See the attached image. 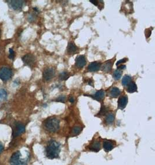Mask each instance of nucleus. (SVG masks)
<instances>
[{
  "label": "nucleus",
  "mask_w": 155,
  "mask_h": 165,
  "mask_svg": "<svg viewBox=\"0 0 155 165\" xmlns=\"http://www.w3.org/2000/svg\"><path fill=\"white\" fill-rule=\"evenodd\" d=\"M60 152L61 144L59 142L54 140H51L48 142L45 149L46 156L48 159H53L58 158L59 156Z\"/></svg>",
  "instance_id": "f257e3e1"
},
{
  "label": "nucleus",
  "mask_w": 155,
  "mask_h": 165,
  "mask_svg": "<svg viewBox=\"0 0 155 165\" xmlns=\"http://www.w3.org/2000/svg\"><path fill=\"white\" fill-rule=\"evenodd\" d=\"M45 129L51 133L56 132L60 127V121L55 117L47 118L44 122Z\"/></svg>",
  "instance_id": "f03ea898"
},
{
  "label": "nucleus",
  "mask_w": 155,
  "mask_h": 165,
  "mask_svg": "<svg viewBox=\"0 0 155 165\" xmlns=\"http://www.w3.org/2000/svg\"><path fill=\"white\" fill-rule=\"evenodd\" d=\"M12 71L8 67H2L0 69V79L4 82L10 80L12 76Z\"/></svg>",
  "instance_id": "7ed1b4c3"
},
{
  "label": "nucleus",
  "mask_w": 155,
  "mask_h": 165,
  "mask_svg": "<svg viewBox=\"0 0 155 165\" xmlns=\"http://www.w3.org/2000/svg\"><path fill=\"white\" fill-rule=\"evenodd\" d=\"M55 75V70L54 68H47L43 73V79L46 81H49L51 80Z\"/></svg>",
  "instance_id": "20e7f679"
},
{
  "label": "nucleus",
  "mask_w": 155,
  "mask_h": 165,
  "mask_svg": "<svg viewBox=\"0 0 155 165\" xmlns=\"http://www.w3.org/2000/svg\"><path fill=\"white\" fill-rule=\"evenodd\" d=\"M21 154L20 151H16L14 153L10 159V164L11 165H22L23 162L21 159Z\"/></svg>",
  "instance_id": "39448f33"
},
{
  "label": "nucleus",
  "mask_w": 155,
  "mask_h": 165,
  "mask_svg": "<svg viewBox=\"0 0 155 165\" xmlns=\"http://www.w3.org/2000/svg\"><path fill=\"white\" fill-rule=\"evenodd\" d=\"M25 126L24 124L20 122L16 123L13 129V136L17 137L20 136L25 132Z\"/></svg>",
  "instance_id": "423d86ee"
},
{
  "label": "nucleus",
  "mask_w": 155,
  "mask_h": 165,
  "mask_svg": "<svg viewBox=\"0 0 155 165\" xmlns=\"http://www.w3.org/2000/svg\"><path fill=\"white\" fill-rule=\"evenodd\" d=\"M22 59L23 63L26 65H27L30 67H33L35 64V63H36L35 56L33 55L30 54V53L27 54V55H24V56H23Z\"/></svg>",
  "instance_id": "0eeeda50"
},
{
  "label": "nucleus",
  "mask_w": 155,
  "mask_h": 165,
  "mask_svg": "<svg viewBox=\"0 0 155 165\" xmlns=\"http://www.w3.org/2000/svg\"><path fill=\"white\" fill-rule=\"evenodd\" d=\"M9 5L11 8L15 11H19L22 9L23 6L24 5V1L21 0H14V1H9Z\"/></svg>",
  "instance_id": "6e6552de"
},
{
  "label": "nucleus",
  "mask_w": 155,
  "mask_h": 165,
  "mask_svg": "<svg viewBox=\"0 0 155 165\" xmlns=\"http://www.w3.org/2000/svg\"><path fill=\"white\" fill-rule=\"evenodd\" d=\"M86 64V59L84 56L80 55L76 59V66L79 68H83Z\"/></svg>",
  "instance_id": "1a4fd4ad"
},
{
  "label": "nucleus",
  "mask_w": 155,
  "mask_h": 165,
  "mask_svg": "<svg viewBox=\"0 0 155 165\" xmlns=\"http://www.w3.org/2000/svg\"><path fill=\"white\" fill-rule=\"evenodd\" d=\"M101 67V63L99 62H94L90 63L88 67V70L89 72H95L98 70Z\"/></svg>",
  "instance_id": "9d476101"
},
{
  "label": "nucleus",
  "mask_w": 155,
  "mask_h": 165,
  "mask_svg": "<svg viewBox=\"0 0 155 165\" xmlns=\"http://www.w3.org/2000/svg\"><path fill=\"white\" fill-rule=\"evenodd\" d=\"M67 53L70 55H74L79 50L78 48L73 42H69L67 48Z\"/></svg>",
  "instance_id": "9b49d317"
},
{
  "label": "nucleus",
  "mask_w": 155,
  "mask_h": 165,
  "mask_svg": "<svg viewBox=\"0 0 155 165\" xmlns=\"http://www.w3.org/2000/svg\"><path fill=\"white\" fill-rule=\"evenodd\" d=\"M128 103V97L126 96L120 97L118 101V107L120 109L123 110L126 108Z\"/></svg>",
  "instance_id": "f8f14e48"
},
{
  "label": "nucleus",
  "mask_w": 155,
  "mask_h": 165,
  "mask_svg": "<svg viewBox=\"0 0 155 165\" xmlns=\"http://www.w3.org/2000/svg\"><path fill=\"white\" fill-rule=\"evenodd\" d=\"M105 96V92L103 90H100L98 91L97 92H96V93L94 95H92L91 96L94 99L99 101V100H102L104 98Z\"/></svg>",
  "instance_id": "ddd939ff"
},
{
  "label": "nucleus",
  "mask_w": 155,
  "mask_h": 165,
  "mask_svg": "<svg viewBox=\"0 0 155 165\" xmlns=\"http://www.w3.org/2000/svg\"><path fill=\"white\" fill-rule=\"evenodd\" d=\"M101 149V144L98 142H95L92 143L89 147V150L93 152H98Z\"/></svg>",
  "instance_id": "4468645a"
},
{
  "label": "nucleus",
  "mask_w": 155,
  "mask_h": 165,
  "mask_svg": "<svg viewBox=\"0 0 155 165\" xmlns=\"http://www.w3.org/2000/svg\"><path fill=\"white\" fill-rule=\"evenodd\" d=\"M120 95V90L116 87H112L110 91V96L111 97L116 98Z\"/></svg>",
  "instance_id": "2eb2a0df"
},
{
  "label": "nucleus",
  "mask_w": 155,
  "mask_h": 165,
  "mask_svg": "<svg viewBox=\"0 0 155 165\" xmlns=\"http://www.w3.org/2000/svg\"><path fill=\"white\" fill-rule=\"evenodd\" d=\"M112 62L111 60H109L108 62H105V64L102 66V71L105 72H109L110 71L112 67Z\"/></svg>",
  "instance_id": "dca6fc26"
},
{
  "label": "nucleus",
  "mask_w": 155,
  "mask_h": 165,
  "mask_svg": "<svg viewBox=\"0 0 155 165\" xmlns=\"http://www.w3.org/2000/svg\"><path fill=\"white\" fill-rule=\"evenodd\" d=\"M103 148L106 152H109L113 148V145L112 143L109 141H105L104 142Z\"/></svg>",
  "instance_id": "f3484780"
},
{
  "label": "nucleus",
  "mask_w": 155,
  "mask_h": 165,
  "mask_svg": "<svg viewBox=\"0 0 155 165\" xmlns=\"http://www.w3.org/2000/svg\"><path fill=\"white\" fill-rule=\"evenodd\" d=\"M127 92L130 93H133L137 91V86L135 83H130L127 87Z\"/></svg>",
  "instance_id": "a211bd4d"
},
{
  "label": "nucleus",
  "mask_w": 155,
  "mask_h": 165,
  "mask_svg": "<svg viewBox=\"0 0 155 165\" xmlns=\"http://www.w3.org/2000/svg\"><path fill=\"white\" fill-rule=\"evenodd\" d=\"M131 81V77L129 75H126L123 77V79H122V81H121V83L123 86H127L129 85Z\"/></svg>",
  "instance_id": "6ab92c4d"
},
{
  "label": "nucleus",
  "mask_w": 155,
  "mask_h": 165,
  "mask_svg": "<svg viewBox=\"0 0 155 165\" xmlns=\"http://www.w3.org/2000/svg\"><path fill=\"white\" fill-rule=\"evenodd\" d=\"M114 121V115L112 113L108 114L105 118V121L108 124H112Z\"/></svg>",
  "instance_id": "aec40b11"
},
{
  "label": "nucleus",
  "mask_w": 155,
  "mask_h": 165,
  "mask_svg": "<svg viewBox=\"0 0 155 165\" xmlns=\"http://www.w3.org/2000/svg\"><path fill=\"white\" fill-rule=\"evenodd\" d=\"M7 96H8V94H7L6 91L4 89H0V101L2 102V101L5 100L7 98Z\"/></svg>",
  "instance_id": "412c9836"
},
{
  "label": "nucleus",
  "mask_w": 155,
  "mask_h": 165,
  "mask_svg": "<svg viewBox=\"0 0 155 165\" xmlns=\"http://www.w3.org/2000/svg\"><path fill=\"white\" fill-rule=\"evenodd\" d=\"M122 76V72L120 70H116L114 71L113 77L115 80H119Z\"/></svg>",
  "instance_id": "4be33fe9"
},
{
  "label": "nucleus",
  "mask_w": 155,
  "mask_h": 165,
  "mask_svg": "<svg viewBox=\"0 0 155 165\" xmlns=\"http://www.w3.org/2000/svg\"><path fill=\"white\" fill-rule=\"evenodd\" d=\"M81 131V127L80 126H74L72 129V133L74 136H77L80 134Z\"/></svg>",
  "instance_id": "5701e85b"
},
{
  "label": "nucleus",
  "mask_w": 155,
  "mask_h": 165,
  "mask_svg": "<svg viewBox=\"0 0 155 165\" xmlns=\"http://www.w3.org/2000/svg\"><path fill=\"white\" fill-rule=\"evenodd\" d=\"M69 77V74L66 71H65V72H63V73H61L60 75H59V78L62 81L66 80Z\"/></svg>",
  "instance_id": "b1692460"
},
{
  "label": "nucleus",
  "mask_w": 155,
  "mask_h": 165,
  "mask_svg": "<svg viewBox=\"0 0 155 165\" xmlns=\"http://www.w3.org/2000/svg\"><path fill=\"white\" fill-rule=\"evenodd\" d=\"M9 58L10 59H11V60L14 59L15 54V52L14 51V50H13L12 48H9Z\"/></svg>",
  "instance_id": "393cba45"
},
{
  "label": "nucleus",
  "mask_w": 155,
  "mask_h": 165,
  "mask_svg": "<svg viewBox=\"0 0 155 165\" xmlns=\"http://www.w3.org/2000/svg\"><path fill=\"white\" fill-rule=\"evenodd\" d=\"M65 100H66V97H65V96H59V97L56 99V101H57V102H63V103H64V102H65Z\"/></svg>",
  "instance_id": "a878e982"
},
{
  "label": "nucleus",
  "mask_w": 155,
  "mask_h": 165,
  "mask_svg": "<svg viewBox=\"0 0 155 165\" xmlns=\"http://www.w3.org/2000/svg\"><path fill=\"white\" fill-rule=\"evenodd\" d=\"M127 59L126 58H124V59H121V60H120L119 61H118V62H117L116 65L118 66L119 65L121 64V63H124L127 62Z\"/></svg>",
  "instance_id": "bb28decb"
},
{
  "label": "nucleus",
  "mask_w": 155,
  "mask_h": 165,
  "mask_svg": "<svg viewBox=\"0 0 155 165\" xmlns=\"http://www.w3.org/2000/svg\"><path fill=\"white\" fill-rule=\"evenodd\" d=\"M106 109L105 107H102L101 108V111H100V114L101 115H104V114H105L106 112Z\"/></svg>",
  "instance_id": "cd10ccee"
},
{
  "label": "nucleus",
  "mask_w": 155,
  "mask_h": 165,
  "mask_svg": "<svg viewBox=\"0 0 155 165\" xmlns=\"http://www.w3.org/2000/svg\"><path fill=\"white\" fill-rule=\"evenodd\" d=\"M126 66L125 65H123V64H122V65L119 66L118 68H117V69L121 70H124V69H126Z\"/></svg>",
  "instance_id": "c85d7f7f"
},
{
  "label": "nucleus",
  "mask_w": 155,
  "mask_h": 165,
  "mask_svg": "<svg viewBox=\"0 0 155 165\" xmlns=\"http://www.w3.org/2000/svg\"><path fill=\"white\" fill-rule=\"evenodd\" d=\"M89 2H91V3H92L94 5H96V6H98V2H99V1H92V0H91V1H89Z\"/></svg>",
  "instance_id": "c756f323"
},
{
  "label": "nucleus",
  "mask_w": 155,
  "mask_h": 165,
  "mask_svg": "<svg viewBox=\"0 0 155 165\" xmlns=\"http://www.w3.org/2000/svg\"><path fill=\"white\" fill-rule=\"evenodd\" d=\"M3 149H4V147H3V145H2V144L0 143V154L2 152Z\"/></svg>",
  "instance_id": "7c9ffc66"
},
{
  "label": "nucleus",
  "mask_w": 155,
  "mask_h": 165,
  "mask_svg": "<svg viewBox=\"0 0 155 165\" xmlns=\"http://www.w3.org/2000/svg\"><path fill=\"white\" fill-rule=\"evenodd\" d=\"M69 102H70V103H73L74 102V98L73 97H70V98H69Z\"/></svg>",
  "instance_id": "2f4dec72"
},
{
  "label": "nucleus",
  "mask_w": 155,
  "mask_h": 165,
  "mask_svg": "<svg viewBox=\"0 0 155 165\" xmlns=\"http://www.w3.org/2000/svg\"><path fill=\"white\" fill-rule=\"evenodd\" d=\"M1 29H0V36H1Z\"/></svg>",
  "instance_id": "473e14b6"
}]
</instances>
